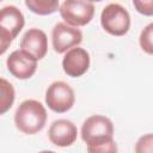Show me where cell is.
<instances>
[{"label":"cell","instance_id":"cell-1","mask_svg":"<svg viewBox=\"0 0 153 153\" xmlns=\"http://www.w3.org/2000/svg\"><path fill=\"white\" fill-rule=\"evenodd\" d=\"M47 123V110L44 105L36 99H26L19 104L14 114V124L17 129L26 135H33L41 131Z\"/></svg>","mask_w":153,"mask_h":153},{"label":"cell","instance_id":"cell-2","mask_svg":"<svg viewBox=\"0 0 153 153\" xmlns=\"http://www.w3.org/2000/svg\"><path fill=\"white\" fill-rule=\"evenodd\" d=\"M100 25L112 36H124L130 29L129 12L122 5L111 2L100 13Z\"/></svg>","mask_w":153,"mask_h":153},{"label":"cell","instance_id":"cell-3","mask_svg":"<svg viewBox=\"0 0 153 153\" xmlns=\"http://www.w3.org/2000/svg\"><path fill=\"white\" fill-rule=\"evenodd\" d=\"M59 12L63 23L74 27L85 26L94 16V4L84 0H65L59 7Z\"/></svg>","mask_w":153,"mask_h":153},{"label":"cell","instance_id":"cell-4","mask_svg":"<svg viewBox=\"0 0 153 153\" xmlns=\"http://www.w3.org/2000/svg\"><path fill=\"white\" fill-rule=\"evenodd\" d=\"M74 102L75 94L73 88L62 80L51 82L45 91V104L54 112H67L73 108Z\"/></svg>","mask_w":153,"mask_h":153},{"label":"cell","instance_id":"cell-5","mask_svg":"<svg viewBox=\"0 0 153 153\" xmlns=\"http://www.w3.org/2000/svg\"><path fill=\"white\" fill-rule=\"evenodd\" d=\"M81 139L86 145L114 139V124L111 120L103 115L87 117L81 126Z\"/></svg>","mask_w":153,"mask_h":153},{"label":"cell","instance_id":"cell-6","mask_svg":"<svg viewBox=\"0 0 153 153\" xmlns=\"http://www.w3.org/2000/svg\"><path fill=\"white\" fill-rule=\"evenodd\" d=\"M82 41L80 29L71 26L63 22L55 24L51 31V44L57 54H65L69 49L78 47Z\"/></svg>","mask_w":153,"mask_h":153},{"label":"cell","instance_id":"cell-7","mask_svg":"<svg viewBox=\"0 0 153 153\" xmlns=\"http://www.w3.org/2000/svg\"><path fill=\"white\" fill-rule=\"evenodd\" d=\"M7 71L19 80L30 79L37 69V61L27 55L25 51L17 49L13 50L6 60Z\"/></svg>","mask_w":153,"mask_h":153},{"label":"cell","instance_id":"cell-8","mask_svg":"<svg viewBox=\"0 0 153 153\" xmlns=\"http://www.w3.org/2000/svg\"><path fill=\"white\" fill-rule=\"evenodd\" d=\"M91 59L86 49L74 47L65 53L62 59V69L71 78H79L84 75L90 68Z\"/></svg>","mask_w":153,"mask_h":153},{"label":"cell","instance_id":"cell-9","mask_svg":"<svg viewBox=\"0 0 153 153\" xmlns=\"http://www.w3.org/2000/svg\"><path fill=\"white\" fill-rule=\"evenodd\" d=\"M20 50L33 57L36 61L42 60L48 53V37L41 29H29L20 39Z\"/></svg>","mask_w":153,"mask_h":153},{"label":"cell","instance_id":"cell-10","mask_svg":"<svg viewBox=\"0 0 153 153\" xmlns=\"http://www.w3.org/2000/svg\"><path fill=\"white\" fill-rule=\"evenodd\" d=\"M48 137L50 142L57 147H69L78 137V128L72 121L59 118L50 124Z\"/></svg>","mask_w":153,"mask_h":153},{"label":"cell","instance_id":"cell-11","mask_svg":"<svg viewBox=\"0 0 153 153\" xmlns=\"http://www.w3.org/2000/svg\"><path fill=\"white\" fill-rule=\"evenodd\" d=\"M25 25V18L22 11L13 6L7 5L0 8V27L6 30L14 39Z\"/></svg>","mask_w":153,"mask_h":153},{"label":"cell","instance_id":"cell-12","mask_svg":"<svg viewBox=\"0 0 153 153\" xmlns=\"http://www.w3.org/2000/svg\"><path fill=\"white\" fill-rule=\"evenodd\" d=\"M25 6L35 14L49 16L59 11L60 2L57 0H25Z\"/></svg>","mask_w":153,"mask_h":153},{"label":"cell","instance_id":"cell-13","mask_svg":"<svg viewBox=\"0 0 153 153\" xmlns=\"http://www.w3.org/2000/svg\"><path fill=\"white\" fill-rule=\"evenodd\" d=\"M16 98V92L13 85L4 79L0 78V115L6 114L13 105Z\"/></svg>","mask_w":153,"mask_h":153},{"label":"cell","instance_id":"cell-14","mask_svg":"<svg viewBox=\"0 0 153 153\" xmlns=\"http://www.w3.org/2000/svg\"><path fill=\"white\" fill-rule=\"evenodd\" d=\"M87 153H117V143L114 139L86 145Z\"/></svg>","mask_w":153,"mask_h":153},{"label":"cell","instance_id":"cell-15","mask_svg":"<svg viewBox=\"0 0 153 153\" xmlns=\"http://www.w3.org/2000/svg\"><path fill=\"white\" fill-rule=\"evenodd\" d=\"M152 37H153V23H149L147 26H145V29L141 31L140 37H139V43H140L141 49L148 55L153 54Z\"/></svg>","mask_w":153,"mask_h":153},{"label":"cell","instance_id":"cell-16","mask_svg":"<svg viewBox=\"0 0 153 153\" xmlns=\"http://www.w3.org/2000/svg\"><path fill=\"white\" fill-rule=\"evenodd\" d=\"M135 153H153V135L151 133L137 139L135 143Z\"/></svg>","mask_w":153,"mask_h":153},{"label":"cell","instance_id":"cell-17","mask_svg":"<svg viewBox=\"0 0 153 153\" xmlns=\"http://www.w3.org/2000/svg\"><path fill=\"white\" fill-rule=\"evenodd\" d=\"M133 5L135 6L136 11L143 16L151 17L153 14V1H134Z\"/></svg>","mask_w":153,"mask_h":153},{"label":"cell","instance_id":"cell-18","mask_svg":"<svg viewBox=\"0 0 153 153\" xmlns=\"http://www.w3.org/2000/svg\"><path fill=\"white\" fill-rule=\"evenodd\" d=\"M12 41H13L12 36L6 30L0 27V55H4L7 51V49L10 48V45L12 43Z\"/></svg>","mask_w":153,"mask_h":153},{"label":"cell","instance_id":"cell-19","mask_svg":"<svg viewBox=\"0 0 153 153\" xmlns=\"http://www.w3.org/2000/svg\"><path fill=\"white\" fill-rule=\"evenodd\" d=\"M38 153H56V152H54V151H41V152H38Z\"/></svg>","mask_w":153,"mask_h":153}]
</instances>
